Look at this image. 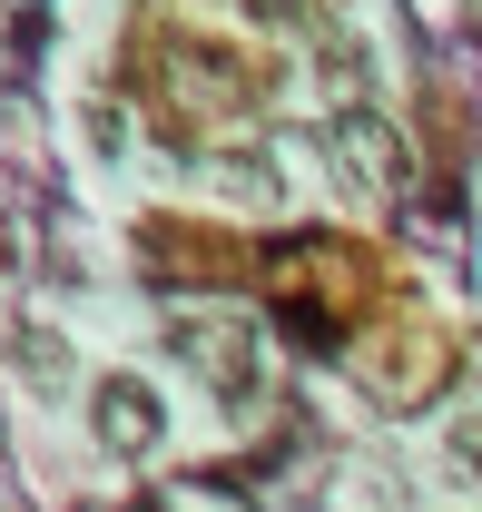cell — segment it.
<instances>
[{
  "mask_svg": "<svg viewBox=\"0 0 482 512\" xmlns=\"http://www.w3.org/2000/svg\"><path fill=\"white\" fill-rule=\"evenodd\" d=\"M128 89H138V109H148V128L168 148H197V138H227V128L256 119L276 69L246 40L187 30V20H138L128 30Z\"/></svg>",
  "mask_w": 482,
  "mask_h": 512,
  "instance_id": "cell-1",
  "label": "cell"
},
{
  "mask_svg": "<svg viewBox=\"0 0 482 512\" xmlns=\"http://www.w3.org/2000/svg\"><path fill=\"white\" fill-rule=\"evenodd\" d=\"M256 276H266L286 335H305V345H345L374 316V296H384V256L364 247V237H296V247L266 256Z\"/></svg>",
  "mask_w": 482,
  "mask_h": 512,
  "instance_id": "cell-2",
  "label": "cell"
},
{
  "mask_svg": "<svg viewBox=\"0 0 482 512\" xmlns=\"http://www.w3.org/2000/svg\"><path fill=\"white\" fill-rule=\"evenodd\" d=\"M355 375L374 404H423V394H443V375H453V335L443 325H423V316H394L384 335H364V355H355Z\"/></svg>",
  "mask_w": 482,
  "mask_h": 512,
  "instance_id": "cell-3",
  "label": "cell"
},
{
  "mask_svg": "<svg viewBox=\"0 0 482 512\" xmlns=\"http://www.w3.org/2000/svg\"><path fill=\"white\" fill-rule=\"evenodd\" d=\"M168 345H178L187 375H207L217 394H246L256 384V325H237V316H178Z\"/></svg>",
  "mask_w": 482,
  "mask_h": 512,
  "instance_id": "cell-4",
  "label": "cell"
},
{
  "mask_svg": "<svg viewBox=\"0 0 482 512\" xmlns=\"http://www.w3.org/2000/svg\"><path fill=\"white\" fill-rule=\"evenodd\" d=\"M148 266H158V276H207V286H227V276H246V266H256V247H246V237H227V227L158 217V227H148Z\"/></svg>",
  "mask_w": 482,
  "mask_h": 512,
  "instance_id": "cell-5",
  "label": "cell"
},
{
  "mask_svg": "<svg viewBox=\"0 0 482 512\" xmlns=\"http://www.w3.org/2000/svg\"><path fill=\"white\" fill-rule=\"evenodd\" d=\"M325 148H335V168H345V178H355V188H404V138H394V128L374 119V109H345V119L325 128Z\"/></svg>",
  "mask_w": 482,
  "mask_h": 512,
  "instance_id": "cell-6",
  "label": "cell"
},
{
  "mask_svg": "<svg viewBox=\"0 0 482 512\" xmlns=\"http://www.w3.org/2000/svg\"><path fill=\"white\" fill-rule=\"evenodd\" d=\"M89 434H99L109 453H148L158 444V394H148L138 375H99L89 384Z\"/></svg>",
  "mask_w": 482,
  "mask_h": 512,
  "instance_id": "cell-7",
  "label": "cell"
},
{
  "mask_svg": "<svg viewBox=\"0 0 482 512\" xmlns=\"http://www.w3.org/2000/svg\"><path fill=\"white\" fill-rule=\"evenodd\" d=\"M453 453H463V463H473V473H482V404H473V414H463V424H453Z\"/></svg>",
  "mask_w": 482,
  "mask_h": 512,
  "instance_id": "cell-8",
  "label": "cell"
},
{
  "mask_svg": "<svg viewBox=\"0 0 482 512\" xmlns=\"http://www.w3.org/2000/svg\"><path fill=\"white\" fill-rule=\"evenodd\" d=\"M237 10H256V20H296L305 0H237Z\"/></svg>",
  "mask_w": 482,
  "mask_h": 512,
  "instance_id": "cell-9",
  "label": "cell"
},
{
  "mask_svg": "<svg viewBox=\"0 0 482 512\" xmlns=\"http://www.w3.org/2000/svg\"><path fill=\"white\" fill-rule=\"evenodd\" d=\"M128 512H168V503H128Z\"/></svg>",
  "mask_w": 482,
  "mask_h": 512,
  "instance_id": "cell-10",
  "label": "cell"
}]
</instances>
